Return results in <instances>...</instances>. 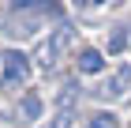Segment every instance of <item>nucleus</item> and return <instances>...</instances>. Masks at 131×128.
Returning <instances> with one entry per match:
<instances>
[{
	"label": "nucleus",
	"mask_w": 131,
	"mask_h": 128,
	"mask_svg": "<svg viewBox=\"0 0 131 128\" xmlns=\"http://www.w3.org/2000/svg\"><path fill=\"white\" fill-rule=\"evenodd\" d=\"M0 64H4V83H23L30 75V57L19 53V49H8L0 57Z\"/></svg>",
	"instance_id": "obj_1"
},
{
	"label": "nucleus",
	"mask_w": 131,
	"mask_h": 128,
	"mask_svg": "<svg viewBox=\"0 0 131 128\" xmlns=\"http://www.w3.org/2000/svg\"><path fill=\"white\" fill-rule=\"evenodd\" d=\"M68 41H71V30L60 27L56 34H52V41H45V45H41V64H45V68H52V64H56V57H60V49L68 45Z\"/></svg>",
	"instance_id": "obj_2"
},
{
	"label": "nucleus",
	"mask_w": 131,
	"mask_h": 128,
	"mask_svg": "<svg viewBox=\"0 0 131 128\" xmlns=\"http://www.w3.org/2000/svg\"><path fill=\"white\" fill-rule=\"evenodd\" d=\"M101 68H105V60H101V53H97V49H82V53H79V72L97 75Z\"/></svg>",
	"instance_id": "obj_3"
},
{
	"label": "nucleus",
	"mask_w": 131,
	"mask_h": 128,
	"mask_svg": "<svg viewBox=\"0 0 131 128\" xmlns=\"http://www.w3.org/2000/svg\"><path fill=\"white\" fill-rule=\"evenodd\" d=\"M23 117L26 121H38L41 117V98L38 94H26V98H23Z\"/></svg>",
	"instance_id": "obj_4"
},
{
	"label": "nucleus",
	"mask_w": 131,
	"mask_h": 128,
	"mask_svg": "<svg viewBox=\"0 0 131 128\" xmlns=\"http://www.w3.org/2000/svg\"><path fill=\"white\" fill-rule=\"evenodd\" d=\"M124 45H127V30H116V34L109 38V53H120Z\"/></svg>",
	"instance_id": "obj_5"
},
{
	"label": "nucleus",
	"mask_w": 131,
	"mask_h": 128,
	"mask_svg": "<svg viewBox=\"0 0 131 128\" xmlns=\"http://www.w3.org/2000/svg\"><path fill=\"white\" fill-rule=\"evenodd\" d=\"M86 128H116V124H112V113H97V117H90Z\"/></svg>",
	"instance_id": "obj_6"
},
{
	"label": "nucleus",
	"mask_w": 131,
	"mask_h": 128,
	"mask_svg": "<svg viewBox=\"0 0 131 128\" xmlns=\"http://www.w3.org/2000/svg\"><path fill=\"white\" fill-rule=\"evenodd\" d=\"M71 117H75L71 109H60V117H56V124H52V128H71Z\"/></svg>",
	"instance_id": "obj_7"
}]
</instances>
